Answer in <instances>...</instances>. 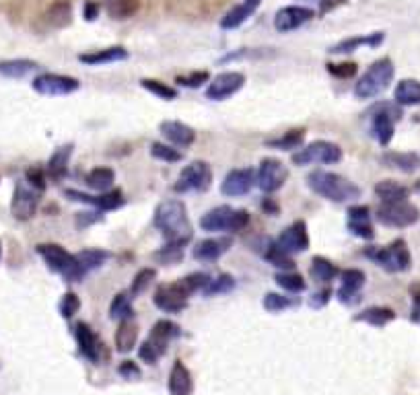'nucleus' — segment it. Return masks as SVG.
<instances>
[{
	"label": "nucleus",
	"mask_w": 420,
	"mask_h": 395,
	"mask_svg": "<svg viewBox=\"0 0 420 395\" xmlns=\"http://www.w3.org/2000/svg\"><path fill=\"white\" fill-rule=\"evenodd\" d=\"M184 253H186V241H171V243H167L165 247L157 249V251L153 253V259L159 262V264L171 266V264L182 262Z\"/></svg>",
	"instance_id": "obj_38"
},
{
	"label": "nucleus",
	"mask_w": 420,
	"mask_h": 395,
	"mask_svg": "<svg viewBox=\"0 0 420 395\" xmlns=\"http://www.w3.org/2000/svg\"><path fill=\"white\" fill-rule=\"evenodd\" d=\"M365 272L362 270H344L340 274V288H338V298L346 305H350L354 301V296L358 294V290L365 286Z\"/></svg>",
	"instance_id": "obj_25"
},
{
	"label": "nucleus",
	"mask_w": 420,
	"mask_h": 395,
	"mask_svg": "<svg viewBox=\"0 0 420 395\" xmlns=\"http://www.w3.org/2000/svg\"><path fill=\"white\" fill-rule=\"evenodd\" d=\"M136 340H138V325L134 323V317L120 321V327L116 331V350L126 354L136 346Z\"/></svg>",
	"instance_id": "obj_31"
},
{
	"label": "nucleus",
	"mask_w": 420,
	"mask_h": 395,
	"mask_svg": "<svg viewBox=\"0 0 420 395\" xmlns=\"http://www.w3.org/2000/svg\"><path fill=\"white\" fill-rule=\"evenodd\" d=\"M190 290L186 288V284L182 280L177 282H169V284H161L155 290L153 303L157 309L165 311V313H180L188 307V298H190Z\"/></svg>",
	"instance_id": "obj_10"
},
{
	"label": "nucleus",
	"mask_w": 420,
	"mask_h": 395,
	"mask_svg": "<svg viewBox=\"0 0 420 395\" xmlns=\"http://www.w3.org/2000/svg\"><path fill=\"white\" fill-rule=\"evenodd\" d=\"M66 196L71 200H79V202H87L99 210H116L124 204V196L120 190H112V192H103L101 196H89V194H83V192H77V190H66Z\"/></svg>",
	"instance_id": "obj_21"
},
{
	"label": "nucleus",
	"mask_w": 420,
	"mask_h": 395,
	"mask_svg": "<svg viewBox=\"0 0 420 395\" xmlns=\"http://www.w3.org/2000/svg\"><path fill=\"white\" fill-rule=\"evenodd\" d=\"M340 159H342V149L330 140H315V142L307 144L305 149L293 153V163L299 167L313 165V163L332 165V163H338Z\"/></svg>",
	"instance_id": "obj_9"
},
{
	"label": "nucleus",
	"mask_w": 420,
	"mask_h": 395,
	"mask_svg": "<svg viewBox=\"0 0 420 395\" xmlns=\"http://www.w3.org/2000/svg\"><path fill=\"white\" fill-rule=\"evenodd\" d=\"M151 155L159 161H165V163H177L184 159V153L177 151V146H169V144H161V142H155L151 146Z\"/></svg>",
	"instance_id": "obj_48"
},
{
	"label": "nucleus",
	"mask_w": 420,
	"mask_h": 395,
	"mask_svg": "<svg viewBox=\"0 0 420 395\" xmlns=\"http://www.w3.org/2000/svg\"><path fill=\"white\" fill-rule=\"evenodd\" d=\"M155 227L161 231V235L171 241H190L192 237V225L188 218L186 204L182 200H165L155 208Z\"/></svg>",
	"instance_id": "obj_1"
},
{
	"label": "nucleus",
	"mask_w": 420,
	"mask_h": 395,
	"mask_svg": "<svg viewBox=\"0 0 420 395\" xmlns=\"http://www.w3.org/2000/svg\"><path fill=\"white\" fill-rule=\"evenodd\" d=\"M381 42H383V34H373V36H367V38H350V40L340 42L338 46H334L330 52H332V54H342V52H352V50H356V48H360V46H371V48H375V46H379Z\"/></svg>",
	"instance_id": "obj_41"
},
{
	"label": "nucleus",
	"mask_w": 420,
	"mask_h": 395,
	"mask_svg": "<svg viewBox=\"0 0 420 395\" xmlns=\"http://www.w3.org/2000/svg\"><path fill=\"white\" fill-rule=\"evenodd\" d=\"M346 214H348L346 227L354 237H360V239H373L375 237V231L371 225V210L367 206H352V208H348Z\"/></svg>",
	"instance_id": "obj_22"
},
{
	"label": "nucleus",
	"mask_w": 420,
	"mask_h": 395,
	"mask_svg": "<svg viewBox=\"0 0 420 395\" xmlns=\"http://www.w3.org/2000/svg\"><path fill=\"white\" fill-rule=\"evenodd\" d=\"M38 190H34L29 183L19 181L13 194V202H11V212L17 220H29L36 210H38Z\"/></svg>",
	"instance_id": "obj_17"
},
{
	"label": "nucleus",
	"mask_w": 420,
	"mask_h": 395,
	"mask_svg": "<svg viewBox=\"0 0 420 395\" xmlns=\"http://www.w3.org/2000/svg\"><path fill=\"white\" fill-rule=\"evenodd\" d=\"M313 17V11L307 9V7H284L276 13L274 17V27L276 31L280 34H288V31H295L299 29L301 25H305L307 21H311Z\"/></svg>",
	"instance_id": "obj_19"
},
{
	"label": "nucleus",
	"mask_w": 420,
	"mask_h": 395,
	"mask_svg": "<svg viewBox=\"0 0 420 395\" xmlns=\"http://www.w3.org/2000/svg\"><path fill=\"white\" fill-rule=\"evenodd\" d=\"M288 177V169L282 161L278 159H264L256 171V186L264 192V194H272V192H278L284 181Z\"/></svg>",
	"instance_id": "obj_12"
},
{
	"label": "nucleus",
	"mask_w": 420,
	"mask_h": 395,
	"mask_svg": "<svg viewBox=\"0 0 420 395\" xmlns=\"http://www.w3.org/2000/svg\"><path fill=\"white\" fill-rule=\"evenodd\" d=\"M79 87H81V83H79L77 79H73V77H66V75L48 73V75H40L38 79H34V89H36L40 95H46V97L71 95V93H75Z\"/></svg>",
	"instance_id": "obj_14"
},
{
	"label": "nucleus",
	"mask_w": 420,
	"mask_h": 395,
	"mask_svg": "<svg viewBox=\"0 0 420 395\" xmlns=\"http://www.w3.org/2000/svg\"><path fill=\"white\" fill-rule=\"evenodd\" d=\"M27 183H29L34 190H38V192L46 190V173H44L42 169H38V167L29 169V171H27Z\"/></svg>",
	"instance_id": "obj_54"
},
{
	"label": "nucleus",
	"mask_w": 420,
	"mask_h": 395,
	"mask_svg": "<svg viewBox=\"0 0 420 395\" xmlns=\"http://www.w3.org/2000/svg\"><path fill=\"white\" fill-rule=\"evenodd\" d=\"M414 319H420V296L416 298V305H414Z\"/></svg>",
	"instance_id": "obj_60"
},
{
	"label": "nucleus",
	"mask_w": 420,
	"mask_h": 395,
	"mask_svg": "<svg viewBox=\"0 0 420 395\" xmlns=\"http://www.w3.org/2000/svg\"><path fill=\"white\" fill-rule=\"evenodd\" d=\"M303 138H305V132H303V130H288V132H284L280 138L268 140L266 144H268V146H272V149L291 151V149L301 146V144H303Z\"/></svg>",
	"instance_id": "obj_45"
},
{
	"label": "nucleus",
	"mask_w": 420,
	"mask_h": 395,
	"mask_svg": "<svg viewBox=\"0 0 420 395\" xmlns=\"http://www.w3.org/2000/svg\"><path fill=\"white\" fill-rule=\"evenodd\" d=\"M159 130H161V134H163L173 146L186 149V146H190V144L196 140V132H194L188 124L177 122V120L161 122V124H159Z\"/></svg>",
	"instance_id": "obj_24"
},
{
	"label": "nucleus",
	"mask_w": 420,
	"mask_h": 395,
	"mask_svg": "<svg viewBox=\"0 0 420 395\" xmlns=\"http://www.w3.org/2000/svg\"><path fill=\"white\" fill-rule=\"evenodd\" d=\"M231 239L229 237H212V239H204L200 243L194 245L192 255L198 262H214L219 259L223 253H227L231 249Z\"/></svg>",
	"instance_id": "obj_23"
},
{
	"label": "nucleus",
	"mask_w": 420,
	"mask_h": 395,
	"mask_svg": "<svg viewBox=\"0 0 420 395\" xmlns=\"http://www.w3.org/2000/svg\"><path fill=\"white\" fill-rule=\"evenodd\" d=\"M210 179H212L210 165L204 161H194L182 169L177 183H175V192H182V194L184 192H200V190L208 188Z\"/></svg>",
	"instance_id": "obj_13"
},
{
	"label": "nucleus",
	"mask_w": 420,
	"mask_h": 395,
	"mask_svg": "<svg viewBox=\"0 0 420 395\" xmlns=\"http://www.w3.org/2000/svg\"><path fill=\"white\" fill-rule=\"evenodd\" d=\"M101 3H103L108 15L112 19H118V21L134 17L140 9V0H101Z\"/></svg>",
	"instance_id": "obj_32"
},
{
	"label": "nucleus",
	"mask_w": 420,
	"mask_h": 395,
	"mask_svg": "<svg viewBox=\"0 0 420 395\" xmlns=\"http://www.w3.org/2000/svg\"><path fill=\"white\" fill-rule=\"evenodd\" d=\"M114 179H116L114 169H110V167H95V169H91V171L87 173V179H85V181L89 183L91 190L103 194V192H110V190H112Z\"/></svg>",
	"instance_id": "obj_34"
},
{
	"label": "nucleus",
	"mask_w": 420,
	"mask_h": 395,
	"mask_svg": "<svg viewBox=\"0 0 420 395\" xmlns=\"http://www.w3.org/2000/svg\"><path fill=\"white\" fill-rule=\"evenodd\" d=\"M399 110H395L389 103H381L371 112V134L377 138L381 146H387L393 138L395 120L399 118Z\"/></svg>",
	"instance_id": "obj_11"
},
{
	"label": "nucleus",
	"mask_w": 420,
	"mask_h": 395,
	"mask_svg": "<svg viewBox=\"0 0 420 395\" xmlns=\"http://www.w3.org/2000/svg\"><path fill=\"white\" fill-rule=\"evenodd\" d=\"M75 337H77V344H79V350L81 354L91 360V362H99L101 358V342L99 337L95 335V331L89 327V323L85 321H79L75 325Z\"/></svg>",
	"instance_id": "obj_20"
},
{
	"label": "nucleus",
	"mask_w": 420,
	"mask_h": 395,
	"mask_svg": "<svg viewBox=\"0 0 420 395\" xmlns=\"http://www.w3.org/2000/svg\"><path fill=\"white\" fill-rule=\"evenodd\" d=\"M293 305V298L288 296H282V294H276V292H268L264 296V309L270 311V313H280L282 309L291 307Z\"/></svg>",
	"instance_id": "obj_51"
},
{
	"label": "nucleus",
	"mask_w": 420,
	"mask_h": 395,
	"mask_svg": "<svg viewBox=\"0 0 420 395\" xmlns=\"http://www.w3.org/2000/svg\"><path fill=\"white\" fill-rule=\"evenodd\" d=\"M247 222H249V212L235 210L231 206H217L200 218V227L204 231H214V233H239L247 227Z\"/></svg>",
	"instance_id": "obj_5"
},
{
	"label": "nucleus",
	"mask_w": 420,
	"mask_h": 395,
	"mask_svg": "<svg viewBox=\"0 0 420 395\" xmlns=\"http://www.w3.org/2000/svg\"><path fill=\"white\" fill-rule=\"evenodd\" d=\"M0 253H3V247H0Z\"/></svg>",
	"instance_id": "obj_61"
},
{
	"label": "nucleus",
	"mask_w": 420,
	"mask_h": 395,
	"mask_svg": "<svg viewBox=\"0 0 420 395\" xmlns=\"http://www.w3.org/2000/svg\"><path fill=\"white\" fill-rule=\"evenodd\" d=\"M36 251L40 253V257L46 262V266H48L52 272L62 274L66 280H71V282H81V280L85 278L83 270L79 268L77 257H75L69 249H64L62 245H58V243H40V245L36 247Z\"/></svg>",
	"instance_id": "obj_4"
},
{
	"label": "nucleus",
	"mask_w": 420,
	"mask_h": 395,
	"mask_svg": "<svg viewBox=\"0 0 420 395\" xmlns=\"http://www.w3.org/2000/svg\"><path fill=\"white\" fill-rule=\"evenodd\" d=\"M375 216L385 227L404 229V227H412L414 222H418L420 212L408 200H399V202H381V206L377 208Z\"/></svg>",
	"instance_id": "obj_8"
},
{
	"label": "nucleus",
	"mask_w": 420,
	"mask_h": 395,
	"mask_svg": "<svg viewBox=\"0 0 420 395\" xmlns=\"http://www.w3.org/2000/svg\"><path fill=\"white\" fill-rule=\"evenodd\" d=\"M177 333H180V327H177L175 323H171V321H167V319L157 321V323L153 325V331H151L149 340H147V342L140 346V350H138L140 360H145L147 364H155V362L159 360V356H163V354L167 352L169 342H171Z\"/></svg>",
	"instance_id": "obj_7"
},
{
	"label": "nucleus",
	"mask_w": 420,
	"mask_h": 395,
	"mask_svg": "<svg viewBox=\"0 0 420 395\" xmlns=\"http://www.w3.org/2000/svg\"><path fill=\"white\" fill-rule=\"evenodd\" d=\"M71 17H73V9L69 0H56L46 13V23L54 29H60L71 23Z\"/></svg>",
	"instance_id": "obj_33"
},
{
	"label": "nucleus",
	"mask_w": 420,
	"mask_h": 395,
	"mask_svg": "<svg viewBox=\"0 0 420 395\" xmlns=\"http://www.w3.org/2000/svg\"><path fill=\"white\" fill-rule=\"evenodd\" d=\"M71 155H73V146H62L58 149L52 159L48 161V175L54 177V179H60L66 175V169H69V161H71Z\"/></svg>",
	"instance_id": "obj_39"
},
{
	"label": "nucleus",
	"mask_w": 420,
	"mask_h": 395,
	"mask_svg": "<svg viewBox=\"0 0 420 395\" xmlns=\"http://www.w3.org/2000/svg\"><path fill=\"white\" fill-rule=\"evenodd\" d=\"M256 186V173L251 169H233L225 175L221 183V194L229 198H239L251 192Z\"/></svg>",
	"instance_id": "obj_18"
},
{
	"label": "nucleus",
	"mask_w": 420,
	"mask_h": 395,
	"mask_svg": "<svg viewBox=\"0 0 420 395\" xmlns=\"http://www.w3.org/2000/svg\"><path fill=\"white\" fill-rule=\"evenodd\" d=\"M286 255H297V253H303L307 247H309V233H307V227L303 220H297L293 225H288L280 235L278 239L274 241Z\"/></svg>",
	"instance_id": "obj_15"
},
{
	"label": "nucleus",
	"mask_w": 420,
	"mask_h": 395,
	"mask_svg": "<svg viewBox=\"0 0 420 395\" xmlns=\"http://www.w3.org/2000/svg\"><path fill=\"white\" fill-rule=\"evenodd\" d=\"M243 83H245V77L241 73H235V71L221 73L219 77H214L208 83L206 97L212 99V101H225L227 97L235 95L243 87Z\"/></svg>",
	"instance_id": "obj_16"
},
{
	"label": "nucleus",
	"mask_w": 420,
	"mask_h": 395,
	"mask_svg": "<svg viewBox=\"0 0 420 395\" xmlns=\"http://www.w3.org/2000/svg\"><path fill=\"white\" fill-rule=\"evenodd\" d=\"M99 220H103V216L101 214L95 216V212H81L77 216V225L79 227H85V225H91V222H99Z\"/></svg>",
	"instance_id": "obj_57"
},
{
	"label": "nucleus",
	"mask_w": 420,
	"mask_h": 395,
	"mask_svg": "<svg viewBox=\"0 0 420 395\" xmlns=\"http://www.w3.org/2000/svg\"><path fill=\"white\" fill-rule=\"evenodd\" d=\"M393 75H395V68H393V62L389 58H381V60L373 62L365 71V75L356 81L354 97L373 99V97L381 95L389 87V83L393 81Z\"/></svg>",
	"instance_id": "obj_3"
},
{
	"label": "nucleus",
	"mask_w": 420,
	"mask_h": 395,
	"mask_svg": "<svg viewBox=\"0 0 420 395\" xmlns=\"http://www.w3.org/2000/svg\"><path fill=\"white\" fill-rule=\"evenodd\" d=\"M381 163L402 173H412L420 167V157L416 153H385L381 157Z\"/></svg>",
	"instance_id": "obj_29"
},
{
	"label": "nucleus",
	"mask_w": 420,
	"mask_h": 395,
	"mask_svg": "<svg viewBox=\"0 0 420 395\" xmlns=\"http://www.w3.org/2000/svg\"><path fill=\"white\" fill-rule=\"evenodd\" d=\"M175 83H182L186 87H200L202 83H208V73H194L190 77H180L175 79Z\"/></svg>",
	"instance_id": "obj_55"
},
{
	"label": "nucleus",
	"mask_w": 420,
	"mask_h": 395,
	"mask_svg": "<svg viewBox=\"0 0 420 395\" xmlns=\"http://www.w3.org/2000/svg\"><path fill=\"white\" fill-rule=\"evenodd\" d=\"M307 186L321 198L342 204L356 200L360 196V188L348 181L346 177L332 173V171H313L307 175Z\"/></svg>",
	"instance_id": "obj_2"
},
{
	"label": "nucleus",
	"mask_w": 420,
	"mask_h": 395,
	"mask_svg": "<svg viewBox=\"0 0 420 395\" xmlns=\"http://www.w3.org/2000/svg\"><path fill=\"white\" fill-rule=\"evenodd\" d=\"M235 286V278L231 274H221L219 278L210 280L204 288V294L206 296H214V294H223V292H229L233 290Z\"/></svg>",
	"instance_id": "obj_49"
},
{
	"label": "nucleus",
	"mask_w": 420,
	"mask_h": 395,
	"mask_svg": "<svg viewBox=\"0 0 420 395\" xmlns=\"http://www.w3.org/2000/svg\"><path fill=\"white\" fill-rule=\"evenodd\" d=\"M134 317V309H132V294L128 290H122L114 296L112 305H110V319H132Z\"/></svg>",
	"instance_id": "obj_35"
},
{
	"label": "nucleus",
	"mask_w": 420,
	"mask_h": 395,
	"mask_svg": "<svg viewBox=\"0 0 420 395\" xmlns=\"http://www.w3.org/2000/svg\"><path fill=\"white\" fill-rule=\"evenodd\" d=\"M393 99L397 105H420V83L414 79H404L397 83L395 91H393Z\"/></svg>",
	"instance_id": "obj_30"
},
{
	"label": "nucleus",
	"mask_w": 420,
	"mask_h": 395,
	"mask_svg": "<svg viewBox=\"0 0 420 395\" xmlns=\"http://www.w3.org/2000/svg\"><path fill=\"white\" fill-rule=\"evenodd\" d=\"M393 319H395V313L387 307H371V309H365L360 315H356V321H365V323L377 325V327H381Z\"/></svg>",
	"instance_id": "obj_42"
},
{
	"label": "nucleus",
	"mask_w": 420,
	"mask_h": 395,
	"mask_svg": "<svg viewBox=\"0 0 420 395\" xmlns=\"http://www.w3.org/2000/svg\"><path fill=\"white\" fill-rule=\"evenodd\" d=\"M311 274L319 282H330L334 276H338V268L330 259H325L321 255H315L313 262H311Z\"/></svg>",
	"instance_id": "obj_43"
},
{
	"label": "nucleus",
	"mask_w": 420,
	"mask_h": 395,
	"mask_svg": "<svg viewBox=\"0 0 420 395\" xmlns=\"http://www.w3.org/2000/svg\"><path fill=\"white\" fill-rule=\"evenodd\" d=\"M264 257H266L272 266H276V268H282V270H286V272H293V270H295V262L291 259V255H286L274 241L268 243V251H264Z\"/></svg>",
	"instance_id": "obj_44"
},
{
	"label": "nucleus",
	"mask_w": 420,
	"mask_h": 395,
	"mask_svg": "<svg viewBox=\"0 0 420 395\" xmlns=\"http://www.w3.org/2000/svg\"><path fill=\"white\" fill-rule=\"evenodd\" d=\"M169 395H192V374L182 360H175L171 366Z\"/></svg>",
	"instance_id": "obj_27"
},
{
	"label": "nucleus",
	"mask_w": 420,
	"mask_h": 395,
	"mask_svg": "<svg viewBox=\"0 0 420 395\" xmlns=\"http://www.w3.org/2000/svg\"><path fill=\"white\" fill-rule=\"evenodd\" d=\"M157 278V272L153 270V268H145V270H140L136 276H134V280H132V286H130V294L132 296H136V294H143L151 284H153V280Z\"/></svg>",
	"instance_id": "obj_50"
},
{
	"label": "nucleus",
	"mask_w": 420,
	"mask_h": 395,
	"mask_svg": "<svg viewBox=\"0 0 420 395\" xmlns=\"http://www.w3.org/2000/svg\"><path fill=\"white\" fill-rule=\"evenodd\" d=\"M262 0H243V3H239L237 7H233L221 21V27L223 29H235L239 25H243L260 7Z\"/></svg>",
	"instance_id": "obj_26"
},
{
	"label": "nucleus",
	"mask_w": 420,
	"mask_h": 395,
	"mask_svg": "<svg viewBox=\"0 0 420 395\" xmlns=\"http://www.w3.org/2000/svg\"><path fill=\"white\" fill-rule=\"evenodd\" d=\"M375 194L381 198V202H399V200L408 198V188L399 186L397 181L385 179V181H379L375 186Z\"/></svg>",
	"instance_id": "obj_37"
},
{
	"label": "nucleus",
	"mask_w": 420,
	"mask_h": 395,
	"mask_svg": "<svg viewBox=\"0 0 420 395\" xmlns=\"http://www.w3.org/2000/svg\"><path fill=\"white\" fill-rule=\"evenodd\" d=\"M38 64L34 60H7L0 62V75H5L9 79H23L32 71H36Z\"/></svg>",
	"instance_id": "obj_40"
},
{
	"label": "nucleus",
	"mask_w": 420,
	"mask_h": 395,
	"mask_svg": "<svg viewBox=\"0 0 420 395\" xmlns=\"http://www.w3.org/2000/svg\"><path fill=\"white\" fill-rule=\"evenodd\" d=\"M118 372H120L124 379H138V377H140V368H138V364L132 362V360H124V362L118 366Z\"/></svg>",
	"instance_id": "obj_56"
},
{
	"label": "nucleus",
	"mask_w": 420,
	"mask_h": 395,
	"mask_svg": "<svg viewBox=\"0 0 420 395\" xmlns=\"http://www.w3.org/2000/svg\"><path fill=\"white\" fill-rule=\"evenodd\" d=\"M328 71H330V75H334V77H338V79H350V77H354V73H356V64H352V62H346V64H328Z\"/></svg>",
	"instance_id": "obj_53"
},
{
	"label": "nucleus",
	"mask_w": 420,
	"mask_h": 395,
	"mask_svg": "<svg viewBox=\"0 0 420 395\" xmlns=\"http://www.w3.org/2000/svg\"><path fill=\"white\" fill-rule=\"evenodd\" d=\"M97 11H99V5L97 3H87L85 5V19L87 21H93L97 17Z\"/></svg>",
	"instance_id": "obj_58"
},
{
	"label": "nucleus",
	"mask_w": 420,
	"mask_h": 395,
	"mask_svg": "<svg viewBox=\"0 0 420 395\" xmlns=\"http://www.w3.org/2000/svg\"><path fill=\"white\" fill-rule=\"evenodd\" d=\"M274 280H276L284 290H288V292H301V290H305V280H303V276L297 274V272H278V274L274 276Z\"/></svg>",
	"instance_id": "obj_47"
},
{
	"label": "nucleus",
	"mask_w": 420,
	"mask_h": 395,
	"mask_svg": "<svg viewBox=\"0 0 420 395\" xmlns=\"http://www.w3.org/2000/svg\"><path fill=\"white\" fill-rule=\"evenodd\" d=\"M315 296H317V301H311V305H313V307H321L323 303H328L330 290H328V288H323V290H319V292H317Z\"/></svg>",
	"instance_id": "obj_59"
},
{
	"label": "nucleus",
	"mask_w": 420,
	"mask_h": 395,
	"mask_svg": "<svg viewBox=\"0 0 420 395\" xmlns=\"http://www.w3.org/2000/svg\"><path fill=\"white\" fill-rule=\"evenodd\" d=\"M140 85H143V89H147L149 93L157 95L159 99L171 101V99H175V97H177V91H175L173 87L163 85V83H159V81H155V79H143V81H140Z\"/></svg>",
	"instance_id": "obj_46"
},
{
	"label": "nucleus",
	"mask_w": 420,
	"mask_h": 395,
	"mask_svg": "<svg viewBox=\"0 0 420 395\" xmlns=\"http://www.w3.org/2000/svg\"><path fill=\"white\" fill-rule=\"evenodd\" d=\"M77 262H79V268L83 270V274L87 276L91 270H97L106 264V259L110 257L108 251H101V249H83L79 251L77 255Z\"/></svg>",
	"instance_id": "obj_36"
},
{
	"label": "nucleus",
	"mask_w": 420,
	"mask_h": 395,
	"mask_svg": "<svg viewBox=\"0 0 420 395\" xmlns=\"http://www.w3.org/2000/svg\"><path fill=\"white\" fill-rule=\"evenodd\" d=\"M128 58V50H124L122 46H114V48H106V50H97L91 54H81L79 60L89 64V66H101V64H112V62H120Z\"/></svg>",
	"instance_id": "obj_28"
},
{
	"label": "nucleus",
	"mask_w": 420,
	"mask_h": 395,
	"mask_svg": "<svg viewBox=\"0 0 420 395\" xmlns=\"http://www.w3.org/2000/svg\"><path fill=\"white\" fill-rule=\"evenodd\" d=\"M365 253L369 259H373L385 272H391V274L406 272L412 264V257H410V251L404 239H395L387 247H369Z\"/></svg>",
	"instance_id": "obj_6"
},
{
	"label": "nucleus",
	"mask_w": 420,
	"mask_h": 395,
	"mask_svg": "<svg viewBox=\"0 0 420 395\" xmlns=\"http://www.w3.org/2000/svg\"><path fill=\"white\" fill-rule=\"evenodd\" d=\"M79 309H81L79 296H77L75 292H66V294L62 296V301H60V313H62V317L71 319Z\"/></svg>",
	"instance_id": "obj_52"
}]
</instances>
